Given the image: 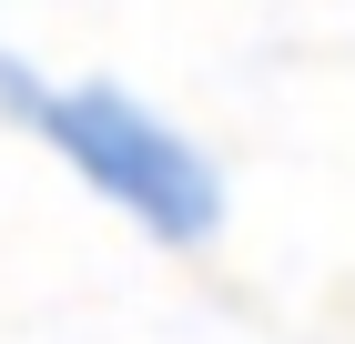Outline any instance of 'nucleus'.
Listing matches in <instances>:
<instances>
[{
    "instance_id": "f257e3e1",
    "label": "nucleus",
    "mask_w": 355,
    "mask_h": 344,
    "mask_svg": "<svg viewBox=\"0 0 355 344\" xmlns=\"http://www.w3.org/2000/svg\"><path fill=\"white\" fill-rule=\"evenodd\" d=\"M0 122H21L41 152H61V172L82 192H102L142 243L203 253L223 233L214 152L183 122H163L142 91H122V81H51V71H31V61L0 51Z\"/></svg>"
}]
</instances>
